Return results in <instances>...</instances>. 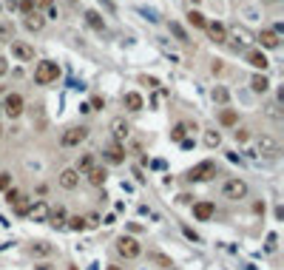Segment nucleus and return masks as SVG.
<instances>
[{
	"label": "nucleus",
	"instance_id": "obj_1",
	"mask_svg": "<svg viewBox=\"0 0 284 270\" xmlns=\"http://www.w3.org/2000/svg\"><path fill=\"white\" fill-rule=\"evenodd\" d=\"M57 77H60V65H57V63H51V60H43V63H37V69H34V83L49 85V83H54Z\"/></svg>",
	"mask_w": 284,
	"mask_h": 270
},
{
	"label": "nucleus",
	"instance_id": "obj_2",
	"mask_svg": "<svg viewBox=\"0 0 284 270\" xmlns=\"http://www.w3.org/2000/svg\"><path fill=\"white\" fill-rule=\"evenodd\" d=\"M117 253L125 256V259H136V256L142 253V245L134 236H120V239H117Z\"/></svg>",
	"mask_w": 284,
	"mask_h": 270
},
{
	"label": "nucleus",
	"instance_id": "obj_3",
	"mask_svg": "<svg viewBox=\"0 0 284 270\" xmlns=\"http://www.w3.org/2000/svg\"><path fill=\"white\" fill-rule=\"evenodd\" d=\"M210 177H216V165H213L210 159L193 165V168L188 171V179H191V182H205V179H210Z\"/></svg>",
	"mask_w": 284,
	"mask_h": 270
},
{
	"label": "nucleus",
	"instance_id": "obj_4",
	"mask_svg": "<svg viewBox=\"0 0 284 270\" xmlns=\"http://www.w3.org/2000/svg\"><path fill=\"white\" fill-rule=\"evenodd\" d=\"M222 193H225V199H244L247 196V182L244 179H227L222 185Z\"/></svg>",
	"mask_w": 284,
	"mask_h": 270
},
{
	"label": "nucleus",
	"instance_id": "obj_5",
	"mask_svg": "<svg viewBox=\"0 0 284 270\" xmlns=\"http://www.w3.org/2000/svg\"><path fill=\"white\" fill-rule=\"evenodd\" d=\"M0 111H6L12 120H17V117L23 114V97L20 94H9V97L0 103Z\"/></svg>",
	"mask_w": 284,
	"mask_h": 270
},
{
	"label": "nucleus",
	"instance_id": "obj_6",
	"mask_svg": "<svg viewBox=\"0 0 284 270\" xmlns=\"http://www.w3.org/2000/svg\"><path fill=\"white\" fill-rule=\"evenodd\" d=\"M88 140V128H83V125H74V128H68L63 134V145L65 148H71V145H80V142H85Z\"/></svg>",
	"mask_w": 284,
	"mask_h": 270
},
{
	"label": "nucleus",
	"instance_id": "obj_7",
	"mask_svg": "<svg viewBox=\"0 0 284 270\" xmlns=\"http://www.w3.org/2000/svg\"><path fill=\"white\" fill-rule=\"evenodd\" d=\"M111 134H114V142L122 145V142L131 137V128H128V122L122 120V117H117V120H111Z\"/></svg>",
	"mask_w": 284,
	"mask_h": 270
},
{
	"label": "nucleus",
	"instance_id": "obj_8",
	"mask_svg": "<svg viewBox=\"0 0 284 270\" xmlns=\"http://www.w3.org/2000/svg\"><path fill=\"white\" fill-rule=\"evenodd\" d=\"M12 54L17 57V60H23V63L34 60V49H31L28 43H23V40H14V43H12Z\"/></svg>",
	"mask_w": 284,
	"mask_h": 270
},
{
	"label": "nucleus",
	"instance_id": "obj_9",
	"mask_svg": "<svg viewBox=\"0 0 284 270\" xmlns=\"http://www.w3.org/2000/svg\"><path fill=\"white\" fill-rule=\"evenodd\" d=\"M60 185H63L65 191H74V188L80 185V174L74 168H65L63 174H60Z\"/></svg>",
	"mask_w": 284,
	"mask_h": 270
},
{
	"label": "nucleus",
	"instance_id": "obj_10",
	"mask_svg": "<svg viewBox=\"0 0 284 270\" xmlns=\"http://www.w3.org/2000/svg\"><path fill=\"white\" fill-rule=\"evenodd\" d=\"M49 213H51V208L46 205V202H34V205L28 208V216H31L34 222H46L49 219Z\"/></svg>",
	"mask_w": 284,
	"mask_h": 270
},
{
	"label": "nucleus",
	"instance_id": "obj_11",
	"mask_svg": "<svg viewBox=\"0 0 284 270\" xmlns=\"http://www.w3.org/2000/svg\"><path fill=\"white\" fill-rule=\"evenodd\" d=\"M213 213H216L213 202H196V205H193V216H196V219H202V222H207Z\"/></svg>",
	"mask_w": 284,
	"mask_h": 270
},
{
	"label": "nucleus",
	"instance_id": "obj_12",
	"mask_svg": "<svg viewBox=\"0 0 284 270\" xmlns=\"http://www.w3.org/2000/svg\"><path fill=\"white\" fill-rule=\"evenodd\" d=\"M205 31L210 35V40H216V43L227 40V28L222 26V23H205Z\"/></svg>",
	"mask_w": 284,
	"mask_h": 270
},
{
	"label": "nucleus",
	"instance_id": "obj_13",
	"mask_svg": "<svg viewBox=\"0 0 284 270\" xmlns=\"http://www.w3.org/2000/svg\"><path fill=\"white\" fill-rule=\"evenodd\" d=\"M105 159L111 165H120V162H125V151H122V145H117L114 142L111 148H105Z\"/></svg>",
	"mask_w": 284,
	"mask_h": 270
},
{
	"label": "nucleus",
	"instance_id": "obj_14",
	"mask_svg": "<svg viewBox=\"0 0 284 270\" xmlns=\"http://www.w3.org/2000/svg\"><path fill=\"white\" fill-rule=\"evenodd\" d=\"M259 43H262L264 49H278V35L273 28H264L262 35H259Z\"/></svg>",
	"mask_w": 284,
	"mask_h": 270
},
{
	"label": "nucleus",
	"instance_id": "obj_15",
	"mask_svg": "<svg viewBox=\"0 0 284 270\" xmlns=\"http://www.w3.org/2000/svg\"><path fill=\"white\" fill-rule=\"evenodd\" d=\"M85 174H88V182L94 185V188H99V185H105V168H99V165H94L91 171H85Z\"/></svg>",
	"mask_w": 284,
	"mask_h": 270
},
{
	"label": "nucleus",
	"instance_id": "obj_16",
	"mask_svg": "<svg viewBox=\"0 0 284 270\" xmlns=\"http://www.w3.org/2000/svg\"><path fill=\"white\" fill-rule=\"evenodd\" d=\"M23 23H26V28H28V31H40V28L43 26H46V17H40V14H26V20H23Z\"/></svg>",
	"mask_w": 284,
	"mask_h": 270
},
{
	"label": "nucleus",
	"instance_id": "obj_17",
	"mask_svg": "<svg viewBox=\"0 0 284 270\" xmlns=\"http://www.w3.org/2000/svg\"><path fill=\"white\" fill-rule=\"evenodd\" d=\"M247 63L250 65H256V69H267V65H270V60H267V57H264L262 54V51H247Z\"/></svg>",
	"mask_w": 284,
	"mask_h": 270
},
{
	"label": "nucleus",
	"instance_id": "obj_18",
	"mask_svg": "<svg viewBox=\"0 0 284 270\" xmlns=\"http://www.w3.org/2000/svg\"><path fill=\"white\" fill-rule=\"evenodd\" d=\"M142 106H145V103H142V97L136 91L125 94V108H128V111H142Z\"/></svg>",
	"mask_w": 284,
	"mask_h": 270
},
{
	"label": "nucleus",
	"instance_id": "obj_19",
	"mask_svg": "<svg viewBox=\"0 0 284 270\" xmlns=\"http://www.w3.org/2000/svg\"><path fill=\"white\" fill-rule=\"evenodd\" d=\"M85 23H88V26L91 28H97V31H102V28H105V23H102V17H99V12H85Z\"/></svg>",
	"mask_w": 284,
	"mask_h": 270
},
{
	"label": "nucleus",
	"instance_id": "obj_20",
	"mask_svg": "<svg viewBox=\"0 0 284 270\" xmlns=\"http://www.w3.org/2000/svg\"><path fill=\"white\" fill-rule=\"evenodd\" d=\"M250 85H253V91H259V94H264L270 88V80L264 77V74H256L253 80H250Z\"/></svg>",
	"mask_w": 284,
	"mask_h": 270
},
{
	"label": "nucleus",
	"instance_id": "obj_21",
	"mask_svg": "<svg viewBox=\"0 0 284 270\" xmlns=\"http://www.w3.org/2000/svg\"><path fill=\"white\" fill-rule=\"evenodd\" d=\"M46 222H51L54 227L65 225V211H63V208H57V211H51V213H49V219H46Z\"/></svg>",
	"mask_w": 284,
	"mask_h": 270
},
{
	"label": "nucleus",
	"instance_id": "obj_22",
	"mask_svg": "<svg viewBox=\"0 0 284 270\" xmlns=\"http://www.w3.org/2000/svg\"><path fill=\"white\" fill-rule=\"evenodd\" d=\"M91 168H94V154H83V156H80V162H77V168H74V171L80 174V171H91Z\"/></svg>",
	"mask_w": 284,
	"mask_h": 270
},
{
	"label": "nucleus",
	"instance_id": "obj_23",
	"mask_svg": "<svg viewBox=\"0 0 284 270\" xmlns=\"http://www.w3.org/2000/svg\"><path fill=\"white\" fill-rule=\"evenodd\" d=\"M188 23H191V26H196V28H205V14H202V12H191V14H188Z\"/></svg>",
	"mask_w": 284,
	"mask_h": 270
},
{
	"label": "nucleus",
	"instance_id": "obj_24",
	"mask_svg": "<svg viewBox=\"0 0 284 270\" xmlns=\"http://www.w3.org/2000/svg\"><path fill=\"white\" fill-rule=\"evenodd\" d=\"M185 131H188V122H179L173 131H170V140H176V142H182L185 140Z\"/></svg>",
	"mask_w": 284,
	"mask_h": 270
},
{
	"label": "nucleus",
	"instance_id": "obj_25",
	"mask_svg": "<svg viewBox=\"0 0 284 270\" xmlns=\"http://www.w3.org/2000/svg\"><path fill=\"white\" fill-rule=\"evenodd\" d=\"M6 202H9V205H20V202H23V193L14 191V188H9V191H6Z\"/></svg>",
	"mask_w": 284,
	"mask_h": 270
},
{
	"label": "nucleus",
	"instance_id": "obj_26",
	"mask_svg": "<svg viewBox=\"0 0 284 270\" xmlns=\"http://www.w3.org/2000/svg\"><path fill=\"white\" fill-rule=\"evenodd\" d=\"M276 148H278V145L270 140V137H262V140H259V151H270V154H273Z\"/></svg>",
	"mask_w": 284,
	"mask_h": 270
},
{
	"label": "nucleus",
	"instance_id": "obj_27",
	"mask_svg": "<svg viewBox=\"0 0 284 270\" xmlns=\"http://www.w3.org/2000/svg\"><path fill=\"white\" fill-rule=\"evenodd\" d=\"M219 142H222L219 131H207V134H205V145H210V148H216Z\"/></svg>",
	"mask_w": 284,
	"mask_h": 270
},
{
	"label": "nucleus",
	"instance_id": "obj_28",
	"mask_svg": "<svg viewBox=\"0 0 284 270\" xmlns=\"http://www.w3.org/2000/svg\"><path fill=\"white\" fill-rule=\"evenodd\" d=\"M68 230H85V219H83V216H71V219H68Z\"/></svg>",
	"mask_w": 284,
	"mask_h": 270
},
{
	"label": "nucleus",
	"instance_id": "obj_29",
	"mask_svg": "<svg viewBox=\"0 0 284 270\" xmlns=\"http://www.w3.org/2000/svg\"><path fill=\"white\" fill-rule=\"evenodd\" d=\"M219 120H222V125H233V122H236V111H230V108H227V111H222Z\"/></svg>",
	"mask_w": 284,
	"mask_h": 270
},
{
	"label": "nucleus",
	"instance_id": "obj_30",
	"mask_svg": "<svg viewBox=\"0 0 284 270\" xmlns=\"http://www.w3.org/2000/svg\"><path fill=\"white\" fill-rule=\"evenodd\" d=\"M34 253L37 256H49L51 253V245H46V242H37V245H34Z\"/></svg>",
	"mask_w": 284,
	"mask_h": 270
},
{
	"label": "nucleus",
	"instance_id": "obj_31",
	"mask_svg": "<svg viewBox=\"0 0 284 270\" xmlns=\"http://www.w3.org/2000/svg\"><path fill=\"white\" fill-rule=\"evenodd\" d=\"M17 6L23 9V14H34V12H37V9H34V3H31V0H20Z\"/></svg>",
	"mask_w": 284,
	"mask_h": 270
},
{
	"label": "nucleus",
	"instance_id": "obj_32",
	"mask_svg": "<svg viewBox=\"0 0 284 270\" xmlns=\"http://www.w3.org/2000/svg\"><path fill=\"white\" fill-rule=\"evenodd\" d=\"M12 188V177L9 174H0V191H9Z\"/></svg>",
	"mask_w": 284,
	"mask_h": 270
},
{
	"label": "nucleus",
	"instance_id": "obj_33",
	"mask_svg": "<svg viewBox=\"0 0 284 270\" xmlns=\"http://www.w3.org/2000/svg\"><path fill=\"white\" fill-rule=\"evenodd\" d=\"M170 31H173V35H176V37H179V40H182V43H188V35H185V31H182V28L176 26V23H170Z\"/></svg>",
	"mask_w": 284,
	"mask_h": 270
},
{
	"label": "nucleus",
	"instance_id": "obj_34",
	"mask_svg": "<svg viewBox=\"0 0 284 270\" xmlns=\"http://www.w3.org/2000/svg\"><path fill=\"white\" fill-rule=\"evenodd\" d=\"M213 99H216V103H225L227 91H225V88H213Z\"/></svg>",
	"mask_w": 284,
	"mask_h": 270
},
{
	"label": "nucleus",
	"instance_id": "obj_35",
	"mask_svg": "<svg viewBox=\"0 0 284 270\" xmlns=\"http://www.w3.org/2000/svg\"><path fill=\"white\" fill-rule=\"evenodd\" d=\"M34 3V9H51L54 6V0H31Z\"/></svg>",
	"mask_w": 284,
	"mask_h": 270
},
{
	"label": "nucleus",
	"instance_id": "obj_36",
	"mask_svg": "<svg viewBox=\"0 0 284 270\" xmlns=\"http://www.w3.org/2000/svg\"><path fill=\"white\" fill-rule=\"evenodd\" d=\"M94 225H99V216L97 213H88V216H85V227H94Z\"/></svg>",
	"mask_w": 284,
	"mask_h": 270
},
{
	"label": "nucleus",
	"instance_id": "obj_37",
	"mask_svg": "<svg viewBox=\"0 0 284 270\" xmlns=\"http://www.w3.org/2000/svg\"><path fill=\"white\" fill-rule=\"evenodd\" d=\"M247 128H239V131H236V142H247Z\"/></svg>",
	"mask_w": 284,
	"mask_h": 270
},
{
	"label": "nucleus",
	"instance_id": "obj_38",
	"mask_svg": "<svg viewBox=\"0 0 284 270\" xmlns=\"http://www.w3.org/2000/svg\"><path fill=\"white\" fill-rule=\"evenodd\" d=\"M233 35H236V37H241V40H250V35L244 31V28H239V26L233 28Z\"/></svg>",
	"mask_w": 284,
	"mask_h": 270
},
{
	"label": "nucleus",
	"instance_id": "obj_39",
	"mask_svg": "<svg viewBox=\"0 0 284 270\" xmlns=\"http://www.w3.org/2000/svg\"><path fill=\"white\" fill-rule=\"evenodd\" d=\"M88 106H91V111H94V108H102V106H105V103H102V97H94L91 103H88Z\"/></svg>",
	"mask_w": 284,
	"mask_h": 270
},
{
	"label": "nucleus",
	"instance_id": "obj_40",
	"mask_svg": "<svg viewBox=\"0 0 284 270\" xmlns=\"http://www.w3.org/2000/svg\"><path fill=\"white\" fill-rule=\"evenodd\" d=\"M6 9H9V12H14V9H17V0H6Z\"/></svg>",
	"mask_w": 284,
	"mask_h": 270
},
{
	"label": "nucleus",
	"instance_id": "obj_41",
	"mask_svg": "<svg viewBox=\"0 0 284 270\" xmlns=\"http://www.w3.org/2000/svg\"><path fill=\"white\" fill-rule=\"evenodd\" d=\"M6 71H9V65H6V60L0 57V74H6Z\"/></svg>",
	"mask_w": 284,
	"mask_h": 270
},
{
	"label": "nucleus",
	"instance_id": "obj_42",
	"mask_svg": "<svg viewBox=\"0 0 284 270\" xmlns=\"http://www.w3.org/2000/svg\"><path fill=\"white\" fill-rule=\"evenodd\" d=\"M108 270H122V267H117V264H111V267H108Z\"/></svg>",
	"mask_w": 284,
	"mask_h": 270
},
{
	"label": "nucleus",
	"instance_id": "obj_43",
	"mask_svg": "<svg viewBox=\"0 0 284 270\" xmlns=\"http://www.w3.org/2000/svg\"><path fill=\"white\" fill-rule=\"evenodd\" d=\"M37 270H46V267H37Z\"/></svg>",
	"mask_w": 284,
	"mask_h": 270
},
{
	"label": "nucleus",
	"instance_id": "obj_44",
	"mask_svg": "<svg viewBox=\"0 0 284 270\" xmlns=\"http://www.w3.org/2000/svg\"><path fill=\"white\" fill-rule=\"evenodd\" d=\"M68 270H77V267H68Z\"/></svg>",
	"mask_w": 284,
	"mask_h": 270
},
{
	"label": "nucleus",
	"instance_id": "obj_45",
	"mask_svg": "<svg viewBox=\"0 0 284 270\" xmlns=\"http://www.w3.org/2000/svg\"><path fill=\"white\" fill-rule=\"evenodd\" d=\"M0 134H3V128H0Z\"/></svg>",
	"mask_w": 284,
	"mask_h": 270
},
{
	"label": "nucleus",
	"instance_id": "obj_46",
	"mask_svg": "<svg viewBox=\"0 0 284 270\" xmlns=\"http://www.w3.org/2000/svg\"><path fill=\"white\" fill-rule=\"evenodd\" d=\"M193 3H199V0H193Z\"/></svg>",
	"mask_w": 284,
	"mask_h": 270
},
{
	"label": "nucleus",
	"instance_id": "obj_47",
	"mask_svg": "<svg viewBox=\"0 0 284 270\" xmlns=\"http://www.w3.org/2000/svg\"><path fill=\"white\" fill-rule=\"evenodd\" d=\"M170 270H173V267H170Z\"/></svg>",
	"mask_w": 284,
	"mask_h": 270
}]
</instances>
